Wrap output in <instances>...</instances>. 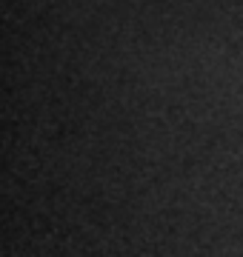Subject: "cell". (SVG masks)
Listing matches in <instances>:
<instances>
[]
</instances>
